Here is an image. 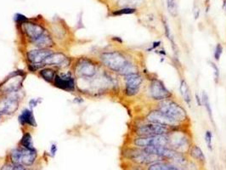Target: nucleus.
Here are the masks:
<instances>
[{
  "instance_id": "5",
  "label": "nucleus",
  "mask_w": 226,
  "mask_h": 170,
  "mask_svg": "<svg viewBox=\"0 0 226 170\" xmlns=\"http://www.w3.org/2000/svg\"><path fill=\"white\" fill-rule=\"evenodd\" d=\"M123 156L128 160L131 161L133 163L139 164L142 166L149 165L157 161H161L159 157L147 153L144 149L135 147V146H131L125 149L123 151Z\"/></svg>"
},
{
  "instance_id": "9",
  "label": "nucleus",
  "mask_w": 226,
  "mask_h": 170,
  "mask_svg": "<svg viewBox=\"0 0 226 170\" xmlns=\"http://www.w3.org/2000/svg\"><path fill=\"white\" fill-rule=\"evenodd\" d=\"M133 146L144 149L150 146H168V137L165 135L135 136L132 141Z\"/></svg>"
},
{
  "instance_id": "27",
  "label": "nucleus",
  "mask_w": 226,
  "mask_h": 170,
  "mask_svg": "<svg viewBox=\"0 0 226 170\" xmlns=\"http://www.w3.org/2000/svg\"><path fill=\"white\" fill-rule=\"evenodd\" d=\"M223 51H224L223 45H222L220 42L217 43L216 46H215V48H214V52H213V58H214V60H215L216 61H219L220 58H221V56H222V54H223Z\"/></svg>"
},
{
  "instance_id": "1",
  "label": "nucleus",
  "mask_w": 226,
  "mask_h": 170,
  "mask_svg": "<svg viewBox=\"0 0 226 170\" xmlns=\"http://www.w3.org/2000/svg\"><path fill=\"white\" fill-rule=\"evenodd\" d=\"M100 60L111 72L125 77L140 72L139 65L126 53L118 50L106 51L100 54Z\"/></svg>"
},
{
  "instance_id": "42",
  "label": "nucleus",
  "mask_w": 226,
  "mask_h": 170,
  "mask_svg": "<svg viewBox=\"0 0 226 170\" xmlns=\"http://www.w3.org/2000/svg\"><path fill=\"white\" fill-rule=\"evenodd\" d=\"M0 115H1V114H0Z\"/></svg>"
},
{
  "instance_id": "33",
  "label": "nucleus",
  "mask_w": 226,
  "mask_h": 170,
  "mask_svg": "<svg viewBox=\"0 0 226 170\" xmlns=\"http://www.w3.org/2000/svg\"><path fill=\"white\" fill-rule=\"evenodd\" d=\"M195 100H196V102L198 106H202V96L199 95L198 93H196L195 94Z\"/></svg>"
},
{
  "instance_id": "37",
  "label": "nucleus",
  "mask_w": 226,
  "mask_h": 170,
  "mask_svg": "<svg viewBox=\"0 0 226 170\" xmlns=\"http://www.w3.org/2000/svg\"><path fill=\"white\" fill-rule=\"evenodd\" d=\"M0 170H13V167H12V165L10 163H6L3 165V167L1 168V169Z\"/></svg>"
},
{
  "instance_id": "41",
  "label": "nucleus",
  "mask_w": 226,
  "mask_h": 170,
  "mask_svg": "<svg viewBox=\"0 0 226 170\" xmlns=\"http://www.w3.org/2000/svg\"><path fill=\"white\" fill-rule=\"evenodd\" d=\"M223 9H224V12H225V14H226V0H224Z\"/></svg>"
},
{
  "instance_id": "2",
  "label": "nucleus",
  "mask_w": 226,
  "mask_h": 170,
  "mask_svg": "<svg viewBox=\"0 0 226 170\" xmlns=\"http://www.w3.org/2000/svg\"><path fill=\"white\" fill-rule=\"evenodd\" d=\"M155 108L174 121L183 125H187L190 123V117L185 108L174 98L164 100L162 101L155 104Z\"/></svg>"
},
{
  "instance_id": "23",
  "label": "nucleus",
  "mask_w": 226,
  "mask_h": 170,
  "mask_svg": "<svg viewBox=\"0 0 226 170\" xmlns=\"http://www.w3.org/2000/svg\"><path fill=\"white\" fill-rule=\"evenodd\" d=\"M21 157H22V148H16L10 152V160L15 165L21 164Z\"/></svg>"
},
{
  "instance_id": "20",
  "label": "nucleus",
  "mask_w": 226,
  "mask_h": 170,
  "mask_svg": "<svg viewBox=\"0 0 226 170\" xmlns=\"http://www.w3.org/2000/svg\"><path fill=\"white\" fill-rule=\"evenodd\" d=\"M189 155L193 161L197 162L199 164H204L206 163V157L204 155L203 151L197 145H192L189 150Z\"/></svg>"
},
{
  "instance_id": "35",
  "label": "nucleus",
  "mask_w": 226,
  "mask_h": 170,
  "mask_svg": "<svg viewBox=\"0 0 226 170\" xmlns=\"http://www.w3.org/2000/svg\"><path fill=\"white\" fill-rule=\"evenodd\" d=\"M40 102L39 100H37V99H33L31 101H30V105H31V107H36L37 105H38V103Z\"/></svg>"
},
{
  "instance_id": "15",
  "label": "nucleus",
  "mask_w": 226,
  "mask_h": 170,
  "mask_svg": "<svg viewBox=\"0 0 226 170\" xmlns=\"http://www.w3.org/2000/svg\"><path fill=\"white\" fill-rule=\"evenodd\" d=\"M67 57L62 53H54L53 52L50 56L45 60L43 63V65H54V66H59L63 67L66 66L67 63Z\"/></svg>"
},
{
  "instance_id": "21",
  "label": "nucleus",
  "mask_w": 226,
  "mask_h": 170,
  "mask_svg": "<svg viewBox=\"0 0 226 170\" xmlns=\"http://www.w3.org/2000/svg\"><path fill=\"white\" fill-rule=\"evenodd\" d=\"M202 106H204L205 110L207 112V115H208V118H209L210 121L215 126L214 120H213V110H212V106H211V103H210L209 97H208V95H207V94L205 91L202 92Z\"/></svg>"
},
{
  "instance_id": "40",
  "label": "nucleus",
  "mask_w": 226,
  "mask_h": 170,
  "mask_svg": "<svg viewBox=\"0 0 226 170\" xmlns=\"http://www.w3.org/2000/svg\"><path fill=\"white\" fill-rule=\"evenodd\" d=\"M56 151H57V147H56L55 145H52L51 146V150H50V153L52 155V157H54L55 155Z\"/></svg>"
},
{
  "instance_id": "6",
  "label": "nucleus",
  "mask_w": 226,
  "mask_h": 170,
  "mask_svg": "<svg viewBox=\"0 0 226 170\" xmlns=\"http://www.w3.org/2000/svg\"><path fill=\"white\" fill-rule=\"evenodd\" d=\"M123 81L125 95L128 97H135L140 93L144 87L145 77L140 72H138L123 77Z\"/></svg>"
},
{
  "instance_id": "11",
  "label": "nucleus",
  "mask_w": 226,
  "mask_h": 170,
  "mask_svg": "<svg viewBox=\"0 0 226 170\" xmlns=\"http://www.w3.org/2000/svg\"><path fill=\"white\" fill-rule=\"evenodd\" d=\"M97 65L91 60H80L76 66V72L78 75L83 78H92L97 73Z\"/></svg>"
},
{
  "instance_id": "22",
  "label": "nucleus",
  "mask_w": 226,
  "mask_h": 170,
  "mask_svg": "<svg viewBox=\"0 0 226 170\" xmlns=\"http://www.w3.org/2000/svg\"><path fill=\"white\" fill-rule=\"evenodd\" d=\"M39 74L45 81L49 83H54L56 75H57L55 71L51 68L43 69V70L40 71Z\"/></svg>"
},
{
  "instance_id": "24",
  "label": "nucleus",
  "mask_w": 226,
  "mask_h": 170,
  "mask_svg": "<svg viewBox=\"0 0 226 170\" xmlns=\"http://www.w3.org/2000/svg\"><path fill=\"white\" fill-rule=\"evenodd\" d=\"M20 145L22 148L25 149H33V137L29 133H26L21 138L20 141Z\"/></svg>"
},
{
  "instance_id": "28",
  "label": "nucleus",
  "mask_w": 226,
  "mask_h": 170,
  "mask_svg": "<svg viewBox=\"0 0 226 170\" xmlns=\"http://www.w3.org/2000/svg\"><path fill=\"white\" fill-rule=\"evenodd\" d=\"M136 12V9L135 8H130V7H127V8H123L121 10H116L113 12L114 16H122V15H131Z\"/></svg>"
},
{
  "instance_id": "34",
  "label": "nucleus",
  "mask_w": 226,
  "mask_h": 170,
  "mask_svg": "<svg viewBox=\"0 0 226 170\" xmlns=\"http://www.w3.org/2000/svg\"><path fill=\"white\" fill-rule=\"evenodd\" d=\"M16 19L18 21H20V22H22V23L25 22V21L27 20V19H26V17L24 16H22V15H19V14L16 16Z\"/></svg>"
},
{
  "instance_id": "7",
  "label": "nucleus",
  "mask_w": 226,
  "mask_h": 170,
  "mask_svg": "<svg viewBox=\"0 0 226 170\" xmlns=\"http://www.w3.org/2000/svg\"><path fill=\"white\" fill-rule=\"evenodd\" d=\"M172 130V128L166 126L144 121L143 123L135 126L134 132L135 136H155L168 134Z\"/></svg>"
},
{
  "instance_id": "14",
  "label": "nucleus",
  "mask_w": 226,
  "mask_h": 170,
  "mask_svg": "<svg viewBox=\"0 0 226 170\" xmlns=\"http://www.w3.org/2000/svg\"><path fill=\"white\" fill-rule=\"evenodd\" d=\"M57 88L67 91H72L75 88V81L70 74H60L56 75L55 81L53 83Z\"/></svg>"
},
{
  "instance_id": "29",
  "label": "nucleus",
  "mask_w": 226,
  "mask_h": 170,
  "mask_svg": "<svg viewBox=\"0 0 226 170\" xmlns=\"http://www.w3.org/2000/svg\"><path fill=\"white\" fill-rule=\"evenodd\" d=\"M209 63L210 66L212 67L213 71V75H214V81L216 83H219V78H220V72H219V69L218 67V65L215 64V62H213V61H208Z\"/></svg>"
},
{
  "instance_id": "32",
  "label": "nucleus",
  "mask_w": 226,
  "mask_h": 170,
  "mask_svg": "<svg viewBox=\"0 0 226 170\" xmlns=\"http://www.w3.org/2000/svg\"><path fill=\"white\" fill-rule=\"evenodd\" d=\"M192 12H193V16L195 17V20H197L198 19V17L200 16V8L197 5H195L193 7V10H192Z\"/></svg>"
},
{
  "instance_id": "26",
  "label": "nucleus",
  "mask_w": 226,
  "mask_h": 170,
  "mask_svg": "<svg viewBox=\"0 0 226 170\" xmlns=\"http://www.w3.org/2000/svg\"><path fill=\"white\" fill-rule=\"evenodd\" d=\"M204 139H205V142H206L207 149L210 151H213V133H212V131L206 130Z\"/></svg>"
},
{
  "instance_id": "36",
  "label": "nucleus",
  "mask_w": 226,
  "mask_h": 170,
  "mask_svg": "<svg viewBox=\"0 0 226 170\" xmlns=\"http://www.w3.org/2000/svg\"><path fill=\"white\" fill-rule=\"evenodd\" d=\"M135 164V163H134ZM144 166H142V165H139V164H135L133 167H131L130 170H144Z\"/></svg>"
},
{
  "instance_id": "31",
  "label": "nucleus",
  "mask_w": 226,
  "mask_h": 170,
  "mask_svg": "<svg viewBox=\"0 0 226 170\" xmlns=\"http://www.w3.org/2000/svg\"><path fill=\"white\" fill-rule=\"evenodd\" d=\"M162 42H161V41H155V42H152V44H151V47H150L149 49H147V51L148 52H151V51L156 50L157 49H159L161 46H162Z\"/></svg>"
},
{
  "instance_id": "12",
  "label": "nucleus",
  "mask_w": 226,
  "mask_h": 170,
  "mask_svg": "<svg viewBox=\"0 0 226 170\" xmlns=\"http://www.w3.org/2000/svg\"><path fill=\"white\" fill-rule=\"evenodd\" d=\"M19 107V100L15 95H6L0 99V114L11 115Z\"/></svg>"
},
{
  "instance_id": "8",
  "label": "nucleus",
  "mask_w": 226,
  "mask_h": 170,
  "mask_svg": "<svg viewBox=\"0 0 226 170\" xmlns=\"http://www.w3.org/2000/svg\"><path fill=\"white\" fill-rule=\"evenodd\" d=\"M144 121L166 126V127L170 128L172 129H176V128L185 127L184 125L181 124L179 123L168 118L167 116H166L164 113H162V111L156 109V108L148 111L146 115L144 116Z\"/></svg>"
},
{
  "instance_id": "30",
  "label": "nucleus",
  "mask_w": 226,
  "mask_h": 170,
  "mask_svg": "<svg viewBox=\"0 0 226 170\" xmlns=\"http://www.w3.org/2000/svg\"><path fill=\"white\" fill-rule=\"evenodd\" d=\"M162 24H163V27H164V33H165V36L167 38V39L170 41V42L172 41H174V38H173V35H172V33H171V30H170V27L168 26V24H167V21L166 19H162Z\"/></svg>"
},
{
  "instance_id": "25",
  "label": "nucleus",
  "mask_w": 226,
  "mask_h": 170,
  "mask_svg": "<svg viewBox=\"0 0 226 170\" xmlns=\"http://www.w3.org/2000/svg\"><path fill=\"white\" fill-rule=\"evenodd\" d=\"M167 10L173 17L178 16V7L175 0H167Z\"/></svg>"
},
{
  "instance_id": "13",
  "label": "nucleus",
  "mask_w": 226,
  "mask_h": 170,
  "mask_svg": "<svg viewBox=\"0 0 226 170\" xmlns=\"http://www.w3.org/2000/svg\"><path fill=\"white\" fill-rule=\"evenodd\" d=\"M23 29L26 36L28 37V38L32 41L33 43L36 42L37 40L39 39L41 37L43 36L46 33L43 26L32 22H26V21L23 22Z\"/></svg>"
},
{
  "instance_id": "19",
  "label": "nucleus",
  "mask_w": 226,
  "mask_h": 170,
  "mask_svg": "<svg viewBox=\"0 0 226 170\" xmlns=\"http://www.w3.org/2000/svg\"><path fill=\"white\" fill-rule=\"evenodd\" d=\"M19 123L23 126L28 125V126L35 127L37 125L33 111L29 109H25L21 111V113L19 116Z\"/></svg>"
},
{
  "instance_id": "4",
  "label": "nucleus",
  "mask_w": 226,
  "mask_h": 170,
  "mask_svg": "<svg viewBox=\"0 0 226 170\" xmlns=\"http://www.w3.org/2000/svg\"><path fill=\"white\" fill-rule=\"evenodd\" d=\"M145 93L147 98L155 103L173 98V93L169 91L164 83L157 78L149 80L145 88Z\"/></svg>"
},
{
  "instance_id": "18",
  "label": "nucleus",
  "mask_w": 226,
  "mask_h": 170,
  "mask_svg": "<svg viewBox=\"0 0 226 170\" xmlns=\"http://www.w3.org/2000/svg\"><path fill=\"white\" fill-rule=\"evenodd\" d=\"M37 151L33 149H25L22 148V157L21 164L24 166H32L37 159Z\"/></svg>"
},
{
  "instance_id": "39",
  "label": "nucleus",
  "mask_w": 226,
  "mask_h": 170,
  "mask_svg": "<svg viewBox=\"0 0 226 170\" xmlns=\"http://www.w3.org/2000/svg\"><path fill=\"white\" fill-rule=\"evenodd\" d=\"M155 51H156V53H157V54H159V55H161V56H167V52H166V50H165V49H158V50H157V49H156Z\"/></svg>"
},
{
  "instance_id": "16",
  "label": "nucleus",
  "mask_w": 226,
  "mask_h": 170,
  "mask_svg": "<svg viewBox=\"0 0 226 170\" xmlns=\"http://www.w3.org/2000/svg\"><path fill=\"white\" fill-rule=\"evenodd\" d=\"M146 170H183L180 167L168 161H157L149 164Z\"/></svg>"
},
{
  "instance_id": "10",
  "label": "nucleus",
  "mask_w": 226,
  "mask_h": 170,
  "mask_svg": "<svg viewBox=\"0 0 226 170\" xmlns=\"http://www.w3.org/2000/svg\"><path fill=\"white\" fill-rule=\"evenodd\" d=\"M53 51L49 49H38L29 50L26 54V58L30 62V65L35 67V69L43 66L45 60L49 57ZM34 69V70H35Z\"/></svg>"
},
{
  "instance_id": "3",
  "label": "nucleus",
  "mask_w": 226,
  "mask_h": 170,
  "mask_svg": "<svg viewBox=\"0 0 226 170\" xmlns=\"http://www.w3.org/2000/svg\"><path fill=\"white\" fill-rule=\"evenodd\" d=\"M167 137L168 147L174 149L179 153L187 154L193 145L191 136L186 131L185 127L173 129L167 134Z\"/></svg>"
},
{
  "instance_id": "17",
  "label": "nucleus",
  "mask_w": 226,
  "mask_h": 170,
  "mask_svg": "<svg viewBox=\"0 0 226 170\" xmlns=\"http://www.w3.org/2000/svg\"><path fill=\"white\" fill-rule=\"evenodd\" d=\"M179 90V93H180V95L182 96V98H183L184 103L189 107H190L191 106V101H192V95H191L190 87H189V85L187 83L185 79L182 78L180 80Z\"/></svg>"
},
{
  "instance_id": "38",
  "label": "nucleus",
  "mask_w": 226,
  "mask_h": 170,
  "mask_svg": "<svg viewBox=\"0 0 226 170\" xmlns=\"http://www.w3.org/2000/svg\"><path fill=\"white\" fill-rule=\"evenodd\" d=\"M13 170H26V168L22 164H16L13 167Z\"/></svg>"
}]
</instances>
